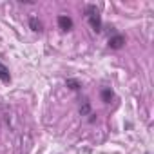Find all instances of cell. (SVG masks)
I'll return each instance as SVG.
<instances>
[{"label":"cell","mask_w":154,"mask_h":154,"mask_svg":"<svg viewBox=\"0 0 154 154\" xmlns=\"http://www.w3.org/2000/svg\"><path fill=\"white\" fill-rule=\"evenodd\" d=\"M85 18H87V22H89V26L94 33L102 31V15H100V9L94 4L85 6Z\"/></svg>","instance_id":"cell-1"},{"label":"cell","mask_w":154,"mask_h":154,"mask_svg":"<svg viewBox=\"0 0 154 154\" xmlns=\"http://www.w3.org/2000/svg\"><path fill=\"white\" fill-rule=\"evenodd\" d=\"M123 45H125V36H123V35H112V36L109 38V47H111V49L118 51V49H122Z\"/></svg>","instance_id":"cell-2"},{"label":"cell","mask_w":154,"mask_h":154,"mask_svg":"<svg viewBox=\"0 0 154 154\" xmlns=\"http://www.w3.org/2000/svg\"><path fill=\"white\" fill-rule=\"evenodd\" d=\"M58 27H60L63 33H67V31L72 29V20H71L67 15H60V17H58Z\"/></svg>","instance_id":"cell-3"},{"label":"cell","mask_w":154,"mask_h":154,"mask_svg":"<svg viewBox=\"0 0 154 154\" xmlns=\"http://www.w3.org/2000/svg\"><path fill=\"white\" fill-rule=\"evenodd\" d=\"M0 82H4V84H9L11 82V72H9V69L0 62Z\"/></svg>","instance_id":"cell-4"},{"label":"cell","mask_w":154,"mask_h":154,"mask_svg":"<svg viewBox=\"0 0 154 154\" xmlns=\"http://www.w3.org/2000/svg\"><path fill=\"white\" fill-rule=\"evenodd\" d=\"M29 27H31V31H35V33H42V31H44V26H42V22H40L36 17H31V18H29Z\"/></svg>","instance_id":"cell-5"},{"label":"cell","mask_w":154,"mask_h":154,"mask_svg":"<svg viewBox=\"0 0 154 154\" xmlns=\"http://www.w3.org/2000/svg\"><path fill=\"white\" fill-rule=\"evenodd\" d=\"M100 96H102L103 103H111V100L114 98V93H112V89H111V87H103V89L100 91Z\"/></svg>","instance_id":"cell-6"},{"label":"cell","mask_w":154,"mask_h":154,"mask_svg":"<svg viewBox=\"0 0 154 154\" xmlns=\"http://www.w3.org/2000/svg\"><path fill=\"white\" fill-rule=\"evenodd\" d=\"M65 85H67L71 91H80V87H82V84H80L78 80H74V78H69V80L65 82Z\"/></svg>","instance_id":"cell-7"},{"label":"cell","mask_w":154,"mask_h":154,"mask_svg":"<svg viewBox=\"0 0 154 154\" xmlns=\"http://www.w3.org/2000/svg\"><path fill=\"white\" fill-rule=\"evenodd\" d=\"M80 114L82 116H91V103L87 100H84V103L80 105Z\"/></svg>","instance_id":"cell-8"}]
</instances>
